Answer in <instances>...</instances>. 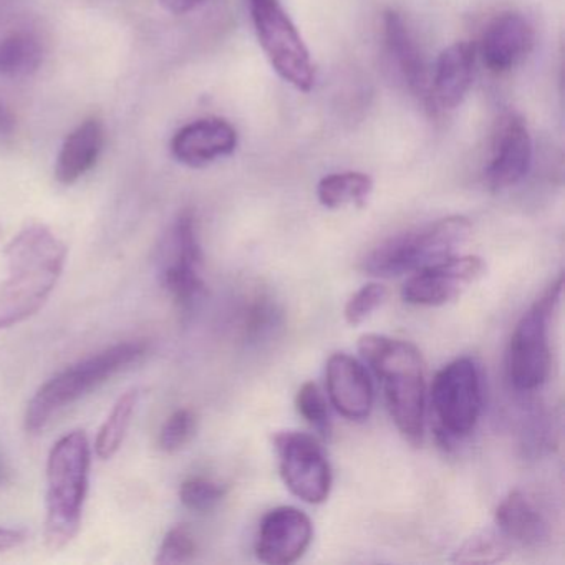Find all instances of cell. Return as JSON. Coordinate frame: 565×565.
Wrapping results in <instances>:
<instances>
[{"label":"cell","mask_w":565,"mask_h":565,"mask_svg":"<svg viewBox=\"0 0 565 565\" xmlns=\"http://www.w3.org/2000/svg\"><path fill=\"white\" fill-rule=\"evenodd\" d=\"M327 392L340 415L363 422L373 408V385L362 363L347 353H333L327 362Z\"/></svg>","instance_id":"16"},{"label":"cell","mask_w":565,"mask_h":565,"mask_svg":"<svg viewBox=\"0 0 565 565\" xmlns=\"http://www.w3.org/2000/svg\"><path fill=\"white\" fill-rule=\"evenodd\" d=\"M532 163V138L524 118L508 114L492 138L491 160L484 171L489 190H509L524 180Z\"/></svg>","instance_id":"13"},{"label":"cell","mask_w":565,"mask_h":565,"mask_svg":"<svg viewBox=\"0 0 565 565\" xmlns=\"http://www.w3.org/2000/svg\"><path fill=\"white\" fill-rule=\"evenodd\" d=\"M373 191V180L365 173L345 171L333 173L320 180L317 198L322 206L339 210L345 206H365Z\"/></svg>","instance_id":"21"},{"label":"cell","mask_w":565,"mask_h":565,"mask_svg":"<svg viewBox=\"0 0 565 565\" xmlns=\"http://www.w3.org/2000/svg\"><path fill=\"white\" fill-rule=\"evenodd\" d=\"M383 35H385L386 51L395 64L396 71L402 75L409 90L429 102L428 67L422 49L416 42L415 35L409 31L408 24L402 14L395 11H386L383 15Z\"/></svg>","instance_id":"18"},{"label":"cell","mask_w":565,"mask_h":565,"mask_svg":"<svg viewBox=\"0 0 565 565\" xmlns=\"http://www.w3.org/2000/svg\"><path fill=\"white\" fill-rule=\"evenodd\" d=\"M44 52L41 42L29 32H15L0 41V75L25 77L41 67Z\"/></svg>","instance_id":"22"},{"label":"cell","mask_w":565,"mask_h":565,"mask_svg":"<svg viewBox=\"0 0 565 565\" xmlns=\"http://www.w3.org/2000/svg\"><path fill=\"white\" fill-rule=\"evenodd\" d=\"M431 406L443 438H462L476 428L482 413V383L475 360H455L436 373Z\"/></svg>","instance_id":"9"},{"label":"cell","mask_w":565,"mask_h":565,"mask_svg":"<svg viewBox=\"0 0 565 565\" xmlns=\"http://www.w3.org/2000/svg\"><path fill=\"white\" fill-rule=\"evenodd\" d=\"M534 42L531 22L518 12H504L492 19L482 34V62L489 71L504 74L527 58Z\"/></svg>","instance_id":"15"},{"label":"cell","mask_w":565,"mask_h":565,"mask_svg":"<svg viewBox=\"0 0 565 565\" xmlns=\"http://www.w3.org/2000/svg\"><path fill=\"white\" fill-rule=\"evenodd\" d=\"M385 286L379 282L366 284L362 289L356 290L347 302L345 310H343L347 323L352 327L362 326L373 316V312H376L385 303Z\"/></svg>","instance_id":"28"},{"label":"cell","mask_w":565,"mask_h":565,"mask_svg":"<svg viewBox=\"0 0 565 565\" xmlns=\"http://www.w3.org/2000/svg\"><path fill=\"white\" fill-rule=\"evenodd\" d=\"M198 418L193 409L181 408L164 423L160 433V448L164 452L183 449L196 435Z\"/></svg>","instance_id":"27"},{"label":"cell","mask_w":565,"mask_h":565,"mask_svg":"<svg viewBox=\"0 0 565 565\" xmlns=\"http://www.w3.org/2000/svg\"><path fill=\"white\" fill-rule=\"evenodd\" d=\"M476 51L468 42H458L441 52L429 84V102L445 110H455L465 102L475 78Z\"/></svg>","instance_id":"17"},{"label":"cell","mask_w":565,"mask_h":565,"mask_svg":"<svg viewBox=\"0 0 565 565\" xmlns=\"http://www.w3.org/2000/svg\"><path fill=\"white\" fill-rule=\"evenodd\" d=\"M313 525L309 515L292 505H280L264 515L256 539V555L269 565L299 561L312 544Z\"/></svg>","instance_id":"12"},{"label":"cell","mask_w":565,"mask_h":565,"mask_svg":"<svg viewBox=\"0 0 565 565\" xmlns=\"http://www.w3.org/2000/svg\"><path fill=\"white\" fill-rule=\"evenodd\" d=\"M138 399H140V390L131 388L115 403L114 409L102 425L97 441H95V452L98 458L111 459L117 455L118 449L124 445L128 428H130Z\"/></svg>","instance_id":"23"},{"label":"cell","mask_w":565,"mask_h":565,"mask_svg":"<svg viewBox=\"0 0 565 565\" xmlns=\"http://www.w3.org/2000/svg\"><path fill=\"white\" fill-rule=\"evenodd\" d=\"M296 406L299 415L317 433H320L323 438L330 435L329 408H327L326 396L322 395L316 383L307 382L300 386L299 393H297Z\"/></svg>","instance_id":"26"},{"label":"cell","mask_w":565,"mask_h":565,"mask_svg":"<svg viewBox=\"0 0 565 565\" xmlns=\"http://www.w3.org/2000/svg\"><path fill=\"white\" fill-rule=\"evenodd\" d=\"M105 131L100 120L84 121L78 125L62 145L55 163V178L58 183L74 184L97 164L104 150Z\"/></svg>","instance_id":"19"},{"label":"cell","mask_w":565,"mask_h":565,"mask_svg":"<svg viewBox=\"0 0 565 565\" xmlns=\"http://www.w3.org/2000/svg\"><path fill=\"white\" fill-rule=\"evenodd\" d=\"M495 525L508 541L522 545L539 544L547 537V525L531 499L521 491H512L495 509Z\"/></svg>","instance_id":"20"},{"label":"cell","mask_w":565,"mask_h":565,"mask_svg":"<svg viewBox=\"0 0 565 565\" xmlns=\"http://www.w3.org/2000/svg\"><path fill=\"white\" fill-rule=\"evenodd\" d=\"M236 147L237 134L230 121L203 118L177 131L171 140V154L184 167L203 168L230 157Z\"/></svg>","instance_id":"14"},{"label":"cell","mask_w":565,"mask_h":565,"mask_svg":"<svg viewBox=\"0 0 565 565\" xmlns=\"http://www.w3.org/2000/svg\"><path fill=\"white\" fill-rule=\"evenodd\" d=\"M284 484L296 498L322 504L332 489V469L322 446L307 433L284 431L274 438Z\"/></svg>","instance_id":"10"},{"label":"cell","mask_w":565,"mask_h":565,"mask_svg":"<svg viewBox=\"0 0 565 565\" xmlns=\"http://www.w3.org/2000/svg\"><path fill=\"white\" fill-rule=\"evenodd\" d=\"M194 554H196V542H194L193 535L186 529L178 525L164 535L154 562L163 565L184 564V562H190Z\"/></svg>","instance_id":"29"},{"label":"cell","mask_w":565,"mask_h":565,"mask_svg":"<svg viewBox=\"0 0 565 565\" xmlns=\"http://www.w3.org/2000/svg\"><path fill=\"white\" fill-rule=\"evenodd\" d=\"M15 130V117L12 111L6 107L4 104H0V140L11 137Z\"/></svg>","instance_id":"32"},{"label":"cell","mask_w":565,"mask_h":565,"mask_svg":"<svg viewBox=\"0 0 565 565\" xmlns=\"http://www.w3.org/2000/svg\"><path fill=\"white\" fill-rule=\"evenodd\" d=\"M147 350L148 343L143 340L117 343L68 366L44 383L32 396L25 412V429L32 435L44 431L52 416L57 415L65 406L84 398L92 390L110 380L115 373L143 359Z\"/></svg>","instance_id":"4"},{"label":"cell","mask_w":565,"mask_h":565,"mask_svg":"<svg viewBox=\"0 0 565 565\" xmlns=\"http://www.w3.org/2000/svg\"><path fill=\"white\" fill-rule=\"evenodd\" d=\"M92 451L82 429L62 436L47 461L44 541L51 551L67 547L82 527Z\"/></svg>","instance_id":"3"},{"label":"cell","mask_w":565,"mask_h":565,"mask_svg":"<svg viewBox=\"0 0 565 565\" xmlns=\"http://www.w3.org/2000/svg\"><path fill=\"white\" fill-rule=\"evenodd\" d=\"M257 41L282 81L300 92L312 90L316 68L302 35L280 0H247Z\"/></svg>","instance_id":"6"},{"label":"cell","mask_w":565,"mask_h":565,"mask_svg":"<svg viewBox=\"0 0 565 565\" xmlns=\"http://www.w3.org/2000/svg\"><path fill=\"white\" fill-rule=\"evenodd\" d=\"M471 221L448 216L380 244L363 260L369 276L392 279L455 256L471 236Z\"/></svg>","instance_id":"5"},{"label":"cell","mask_w":565,"mask_h":565,"mask_svg":"<svg viewBox=\"0 0 565 565\" xmlns=\"http://www.w3.org/2000/svg\"><path fill=\"white\" fill-rule=\"evenodd\" d=\"M203 0H160V4L167 9L171 14H186V12L193 11Z\"/></svg>","instance_id":"31"},{"label":"cell","mask_w":565,"mask_h":565,"mask_svg":"<svg viewBox=\"0 0 565 565\" xmlns=\"http://www.w3.org/2000/svg\"><path fill=\"white\" fill-rule=\"evenodd\" d=\"M359 350L379 376L390 415L408 441L419 443L425 425V363L413 343L380 333L360 337Z\"/></svg>","instance_id":"2"},{"label":"cell","mask_w":565,"mask_h":565,"mask_svg":"<svg viewBox=\"0 0 565 565\" xmlns=\"http://www.w3.org/2000/svg\"><path fill=\"white\" fill-rule=\"evenodd\" d=\"M564 277L558 279L535 300L521 317L508 349V376L514 388L531 392L544 385L551 372L548 323L562 297Z\"/></svg>","instance_id":"7"},{"label":"cell","mask_w":565,"mask_h":565,"mask_svg":"<svg viewBox=\"0 0 565 565\" xmlns=\"http://www.w3.org/2000/svg\"><path fill=\"white\" fill-rule=\"evenodd\" d=\"M161 286L183 312H190L204 294L203 249L193 210L178 214L158 249Z\"/></svg>","instance_id":"8"},{"label":"cell","mask_w":565,"mask_h":565,"mask_svg":"<svg viewBox=\"0 0 565 565\" xmlns=\"http://www.w3.org/2000/svg\"><path fill=\"white\" fill-rule=\"evenodd\" d=\"M28 541L25 532L18 529L0 527V552L11 551Z\"/></svg>","instance_id":"30"},{"label":"cell","mask_w":565,"mask_h":565,"mask_svg":"<svg viewBox=\"0 0 565 565\" xmlns=\"http://www.w3.org/2000/svg\"><path fill=\"white\" fill-rule=\"evenodd\" d=\"M68 249L47 226L25 227L6 246L9 277L0 284V330L38 313L54 292Z\"/></svg>","instance_id":"1"},{"label":"cell","mask_w":565,"mask_h":565,"mask_svg":"<svg viewBox=\"0 0 565 565\" xmlns=\"http://www.w3.org/2000/svg\"><path fill=\"white\" fill-rule=\"evenodd\" d=\"M486 270L488 267L481 257H448L413 273L403 286L402 299L412 306H446L479 282L486 276Z\"/></svg>","instance_id":"11"},{"label":"cell","mask_w":565,"mask_h":565,"mask_svg":"<svg viewBox=\"0 0 565 565\" xmlns=\"http://www.w3.org/2000/svg\"><path fill=\"white\" fill-rule=\"evenodd\" d=\"M226 486L206 478H191L181 484L180 499L184 508L194 512H210L223 501Z\"/></svg>","instance_id":"25"},{"label":"cell","mask_w":565,"mask_h":565,"mask_svg":"<svg viewBox=\"0 0 565 565\" xmlns=\"http://www.w3.org/2000/svg\"><path fill=\"white\" fill-rule=\"evenodd\" d=\"M509 554V541L501 532L486 531L466 541L458 548L455 562L461 564H494L504 561Z\"/></svg>","instance_id":"24"}]
</instances>
